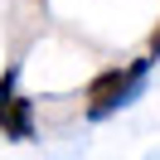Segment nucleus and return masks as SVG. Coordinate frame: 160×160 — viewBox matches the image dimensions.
Returning a JSON list of instances; mask_svg holds the SVG:
<instances>
[{
	"mask_svg": "<svg viewBox=\"0 0 160 160\" xmlns=\"http://www.w3.org/2000/svg\"><path fill=\"white\" fill-rule=\"evenodd\" d=\"M150 49H155V53H160V29H155V39H150Z\"/></svg>",
	"mask_w": 160,
	"mask_h": 160,
	"instance_id": "3",
	"label": "nucleus"
},
{
	"mask_svg": "<svg viewBox=\"0 0 160 160\" xmlns=\"http://www.w3.org/2000/svg\"><path fill=\"white\" fill-rule=\"evenodd\" d=\"M0 131L15 141H29L34 136V121H29V97H0Z\"/></svg>",
	"mask_w": 160,
	"mask_h": 160,
	"instance_id": "2",
	"label": "nucleus"
},
{
	"mask_svg": "<svg viewBox=\"0 0 160 160\" xmlns=\"http://www.w3.org/2000/svg\"><path fill=\"white\" fill-rule=\"evenodd\" d=\"M141 73H146V58L131 63V68H107V73H97V78L88 82V112H92V117H107L112 107H121V102L131 97V88H136Z\"/></svg>",
	"mask_w": 160,
	"mask_h": 160,
	"instance_id": "1",
	"label": "nucleus"
}]
</instances>
